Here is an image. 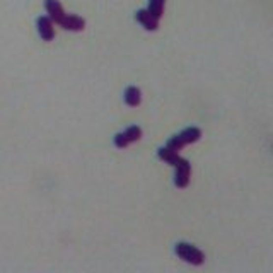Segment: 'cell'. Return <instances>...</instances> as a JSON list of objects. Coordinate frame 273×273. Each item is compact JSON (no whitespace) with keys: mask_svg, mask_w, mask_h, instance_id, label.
<instances>
[{"mask_svg":"<svg viewBox=\"0 0 273 273\" xmlns=\"http://www.w3.org/2000/svg\"><path fill=\"white\" fill-rule=\"evenodd\" d=\"M200 137H202V130L191 126V128L183 130L181 133H178V135H174L173 138H169V142H167L166 147L169 149V151H173V152H180L181 149L186 147V145L198 142Z\"/></svg>","mask_w":273,"mask_h":273,"instance_id":"obj_1","label":"cell"},{"mask_svg":"<svg viewBox=\"0 0 273 273\" xmlns=\"http://www.w3.org/2000/svg\"><path fill=\"white\" fill-rule=\"evenodd\" d=\"M174 251H176L178 256H180L183 261H186V263L202 265L203 261H205V254H203L198 247L188 244V243H178L176 247H174Z\"/></svg>","mask_w":273,"mask_h":273,"instance_id":"obj_2","label":"cell"},{"mask_svg":"<svg viewBox=\"0 0 273 273\" xmlns=\"http://www.w3.org/2000/svg\"><path fill=\"white\" fill-rule=\"evenodd\" d=\"M140 138H142V128H140V126L133 125V126H128L125 132L116 133L115 145L118 149H125V147H128L130 144H133V142L140 140Z\"/></svg>","mask_w":273,"mask_h":273,"instance_id":"obj_3","label":"cell"},{"mask_svg":"<svg viewBox=\"0 0 273 273\" xmlns=\"http://www.w3.org/2000/svg\"><path fill=\"white\" fill-rule=\"evenodd\" d=\"M176 167V176H174V184L178 188H186L190 184V178H191V164L183 159Z\"/></svg>","mask_w":273,"mask_h":273,"instance_id":"obj_4","label":"cell"},{"mask_svg":"<svg viewBox=\"0 0 273 273\" xmlns=\"http://www.w3.org/2000/svg\"><path fill=\"white\" fill-rule=\"evenodd\" d=\"M45 9H46V12H48V17L53 21L55 24L60 26V24L63 23V19H65L67 14H65L63 7H61V3L58 2V0H46Z\"/></svg>","mask_w":273,"mask_h":273,"instance_id":"obj_5","label":"cell"},{"mask_svg":"<svg viewBox=\"0 0 273 273\" xmlns=\"http://www.w3.org/2000/svg\"><path fill=\"white\" fill-rule=\"evenodd\" d=\"M36 26H38V32H39V36H41V39H45V41H52V39L55 38L53 21L50 19L48 16L39 17L38 23H36Z\"/></svg>","mask_w":273,"mask_h":273,"instance_id":"obj_6","label":"cell"},{"mask_svg":"<svg viewBox=\"0 0 273 273\" xmlns=\"http://www.w3.org/2000/svg\"><path fill=\"white\" fill-rule=\"evenodd\" d=\"M135 19L138 21V23L142 24L147 31H155V29L159 28V19L157 17H154L151 12H149L147 9H142L138 10V12L135 14Z\"/></svg>","mask_w":273,"mask_h":273,"instance_id":"obj_7","label":"cell"},{"mask_svg":"<svg viewBox=\"0 0 273 273\" xmlns=\"http://www.w3.org/2000/svg\"><path fill=\"white\" fill-rule=\"evenodd\" d=\"M60 26L63 29H68V31H82L84 26H86V21L79 16H74V14H70V16L67 14Z\"/></svg>","mask_w":273,"mask_h":273,"instance_id":"obj_8","label":"cell"},{"mask_svg":"<svg viewBox=\"0 0 273 273\" xmlns=\"http://www.w3.org/2000/svg\"><path fill=\"white\" fill-rule=\"evenodd\" d=\"M157 155H159V159H161V161L171 164V166H178V164L183 161V157H180V154H178V152L169 151L167 147H161V149H159Z\"/></svg>","mask_w":273,"mask_h":273,"instance_id":"obj_9","label":"cell"},{"mask_svg":"<svg viewBox=\"0 0 273 273\" xmlns=\"http://www.w3.org/2000/svg\"><path fill=\"white\" fill-rule=\"evenodd\" d=\"M142 101V92L138 87H128V89L125 91V103L128 104V106L132 108H137L138 104H140Z\"/></svg>","mask_w":273,"mask_h":273,"instance_id":"obj_10","label":"cell"},{"mask_svg":"<svg viewBox=\"0 0 273 273\" xmlns=\"http://www.w3.org/2000/svg\"><path fill=\"white\" fill-rule=\"evenodd\" d=\"M164 2H166V0H149L147 10H149V12H151L154 17L161 19L162 14H164Z\"/></svg>","mask_w":273,"mask_h":273,"instance_id":"obj_11","label":"cell"}]
</instances>
